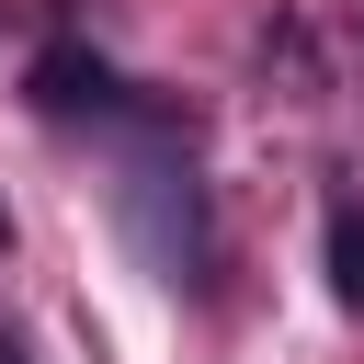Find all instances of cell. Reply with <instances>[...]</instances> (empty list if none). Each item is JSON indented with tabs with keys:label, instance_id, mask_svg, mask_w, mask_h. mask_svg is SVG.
I'll list each match as a JSON object with an SVG mask.
<instances>
[{
	"label": "cell",
	"instance_id": "cell-1",
	"mask_svg": "<svg viewBox=\"0 0 364 364\" xmlns=\"http://www.w3.org/2000/svg\"><path fill=\"white\" fill-rule=\"evenodd\" d=\"M114 205H125V239H136V262H148L159 284H205V193H193V159H182L171 136H148V148L125 159Z\"/></svg>",
	"mask_w": 364,
	"mask_h": 364
},
{
	"label": "cell",
	"instance_id": "cell-2",
	"mask_svg": "<svg viewBox=\"0 0 364 364\" xmlns=\"http://www.w3.org/2000/svg\"><path fill=\"white\" fill-rule=\"evenodd\" d=\"M114 102H125V80H114L91 46H46V57H34V114L68 125V114H114Z\"/></svg>",
	"mask_w": 364,
	"mask_h": 364
},
{
	"label": "cell",
	"instance_id": "cell-3",
	"mask_svg": "<svg viewBox=\"0 0 364 364\" xmlns=\"http://www.w3.org/2000/svg\"><path fill=\"white\" fill-rule=\"evenodd\" d=\"M318 250H330V296L364 318V205H353V193H330V228H318Z\"/></svg>",
	"mask_w": 364,
	"mask_h": 364
},
{
	"label": "cell",
	"instance_id": "cell-4",
	"mask_svg": "<svg viewBox=\"0 0 364 364\" xmlns=\"http://www.w3.org/2000/svg\"><path fill=\"white\" fill-rule=\"evenodd\" d=\"M0 364H34V353H23V341H0Z\"/></svg>",
	"mask_w": 364,
	"mask_h": 364
},
{
	"label": "cell",
	"instance_id": "cell-5",
	"mask_svg": "<svg viewBox=\"0 0 364 364\" xmlns=\"http://www.w3.org/2000/svg\"><path fill=\"white\" fill-rule=\"evenodd\" d=\"M0 239H11V216H0Z\"/></svg>",
	"mask_w": 364,
	"mask_h": 364
}]
</instances>
